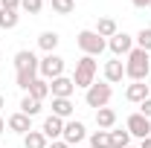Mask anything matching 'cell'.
<instances>
[{"label": "cell", "mask_w": 151, "mask_h": 148, "mask_svg": "<svg viewBox=\"0 0 151 148\" xmlns=\"http://www.w3.org/2000/svg\"><path fill=\"white\" fill-rule=\"evenodd\" d=\"M148 73H151L148 52H145V50H139V47H134L131 52H128V61H125V75H128L131 81H145Z\"/></svg>", "instance_id": "cell-1"}, {"label": "cell", "mask_w": 151, "mask_h": 148, "mask_svg": "<svg viewBox=\"0 0 151 148\" xmlns=\"http://www.w3.org/2000/svg\"><path fill=\"white\" fill-rule=\"evenodd\" d=\"M93 78H96V58L93 55L78 58V61H76V73H73V84L87 90V87L93 84Z\"/></svg>", "instance_id": "cell-2"}, {"label": "cell", "mask_w": 151, "mask_h": 148, "mask_svg": "<svg viewBox=\"0 0 151 148\" xmlns=\"http://www.w3.org/2000/svg\"><path fill=\"white\" fill-rule=\"evenodd\" d=\"M76 44L81 47V52H84V55H93V58L102 55V52H105V47H108V41H105L102 35H96L93 29H81L78 38H76Z\"/></svg>", "instance_id": "cell-3"}, {"label": "cell", "mask_w": 151, "mask_h": 148, "mask_svg": "<svg viewBox=\"0 0 151 148\" xmlns=\"http://www.w3.org/2000/svg\"><path fill=\"white\" fill-rule=\"evenodd\" d=\"M111 96H113V90H111V84H90L87 87V93H84V102H87V108H108V102H111Z\"/></svg>", "instance_id": "cell-4"}, {"label": "cell", "mask_w": 151, "mask_h": 148, "mask_svg": "<svg viewBox=\"0 0 151 148\" xmlns=\"http://www.w3.org/2000/svg\"><path fill=\"white\" fill-rule=\"evenodd\" d=\"M38 73H41V78H47V81L64 75V58L55 55V52H47V55L41 58V64H38Z\"/></svg>", "instance_id": "cell-5"}, {"label": "cell", "mask_w": 151, "mask_h": 148, "mask_svg": "<svg viewBox=\"0 0 151 148\" xmlns=\"http://www.w3.org/2000/svg\"><path fill=\"white\" fill-rule=\"evenodd\" d=\"M125 128H128V134H131V137H137V139H145V137H151V119H145L142 113H131Z\"/></svg>", "instance_id": "cell-6"}, {"label": "cell", "mask_w": 151, "mask_h": 148, "mask_svg": "<svg viewBox=\"0 0 151 148\" xmlns=\"http://www.w3.org/2000/svg\"><path fill=\"white\" fill-rule=\"evenodd\" d=\"M76 90L73 78H67V75H58V78H52L50 81V93H52V99H70Z\"/></svg>", "instance_id": "cell-7"}, {"label": "cell", "mask_w": 151, "mask_h": 148, "mask_svg": "<svg viewBox=\"0 0 151 148\" xmlns=\"http://www.w3.org/2000/svg\"><path fill=\"white\" fill-rule=\"evenodd\" d=\"M84 137H87V128H84L81 122H76V119H73V122H64V134H61V139H64L67 145H76V142H81Z\"/></svg>", "instance_id": "cell-8"}, {"label": "cell", "mask_w": 151, "mask_h": 148, "mask_svg": "<svg viewBox=\"0 0 151 148\" xmlns=\"http://www.w3.org/2000/svg\"><path fill=\"white\" fill-rule=\"evenodd\" d=\"M108 47H111L113 55H128V52L134 50V38H131V35H125V32H116V35L108 41Z\"/></svg>", "instance_id": "cell-9"}, {"label": "cell", "mask_w": 151, "mask_h": 148, "mask_svg": "<svg viewBox=\"0 0 151 148\" xmlns=\"http://www.w3.org/2000/svg\"><path fill=\"white\" fill-rule=\"evenodd\" d=\"M6 125H9V131H15V134H23V137H26V134L32 131V116H26V113H12Z\"/></svg>", "instance_id": "cell-10"}, {"label": "cell", "mask_w": 151, "mask_h": 148, "mask_svg": "<svg viewBox=\"0 0 151 148\" xmlns=\"http://www.w3.org/2000/svg\"><path fill=\"white\" fill-rule=\"evenodd\" d=\"M41 134H44L47 139H58V137L64 134V119H58V116H47V119H44Z\"/></svg>", "instance_id": "cell-11"}, {"label": "cell", "mask_w": 151, "mask_h": 148, "mask_svg": "<svg viewBox=\"0 0 151 148\" xmlns=\"http://www.w3.org/2000/svg\"><path fill=\"white\" fill-rule=\"evenodd\" d=\"M38 61L35 52H29V50H20L18 55H15V73H20V70H38Z\"/></svg>", "instance_id": "cell-12"}, {"label": "cell", "mask_w": 151, "mask_h": 148, "mask_svg": "<svg viewBox=\"0 0 151 148\" xmlns=\"http://www.w3.org/2000/svg\"><path fill=\"white\" fill-rule=\"evenodd\" d=\"M125 99H128V102H137V105H142V102L148 99V84H145V81H134V84H128Z\"/></svg>", "instance_id": "cell-13"}, {"label": "cell", "mask_w": 151, "mask_h": 148, "mask_svg": "<svg viewBox=\"0 0 151 148\" xmlns=\"http://www.w3.org/2000/svg\"><path fill=\"white\" fill-rule=\"evenodd\" d=\"M96 125H99V131H111L116 125V111L113 108H99L96 111Z\"/></svg>", "instance_id": "cell-14"}, {"label": "cell", "mask_w": 151, "mask_h": 148, "mask_svg": "<svg viewBox=\"0 0 151 148\" xmlns=\"http://www.w3.org/2000/svg\"><path fill=\"white\" fill-rule=\"evenodd\" d=\"M122 75H125V64H122V61H108V64H105V81H108V84L122 81Z\"/></svg>", "instance_id": "cell-15"}, {"label": "cell", "mask_w": 151, "mask_h": 148, "mask_svg": "<svg viewBox=\"0 0 151 148\" xmlns=\"http://www.w3.org/2000/svg\"><path fill=\"white\" fill-rule=\"evenodd\" d=\"M93 32H96V35H102V38H113L119 29H116V20H113V18H99V23H96Z\"/></svg>", "instance_id": "cell-16"}, {"label": "cell", "mask_w": 151, "mask_h": 148, "mask_svg": "<svg viewBox=\"0 0 151 148\" xmlns=\"http://www.w3.org/2000/svg\"><path fill=\"white\" fill-rule=\"evenodd\" d=\"M52 116H58V119L73 116V102L70 99H52Z\"/></svg>", "instance_id": "cell-17"}, {"label": "cell", "mask_w": 151, "mask_h": 148, "mask_svg": "<svg viewBox=\"0 0 151 148\" xmlns=\"http://www.w3.org/2000/svg\"><path fill=\"white\" fill-rule=\"evenodd\" d=\"M29 96L38 99V102H44V99L50 96V81H47V78H35L32 87H29Z\"/></svg>", "instance_id": "cell-18"}, {"label": "cell", "mask_w": 151, "mask_h": 148, "mask_svg": "<svg viewBox=\"0 0 151 148\" xmlns=\"http://www.w3.org/2000/svg\"><path fill=\"white\" fill-rule=\"evenodd\" d=\"M58 32H41V38H38V47L44 50V52H55V47H58Z\"/></svg>", "instance_id": "cell-19"}, {"label": "cell", "mask_w": 151, "mask_h": 148, "mask_svg": "<svg viewBox=\"0 0 151 148\" xmlns=\"http://www.w3.org/2000/svg\"><path fill=\"white\" fill-rule=\"evenodd\" d=\"M18 20H20V15L15 9H0V29H15Z\"/></svg>", "instance_id": "cell-20"}, {"label": "cell", "mask_w": 151, "mask_h": 148, "mask_svg": "<svg viewBox=\"0 0 151 148\" xmlns=\"http://www.w3.org/2000/svg\"><path fill=\"white\" fill-rule=\"evenodd\" d=\"M23 145L26 148H47L50 142H47V137H44L41 131H29V134L23 137Z\"/></svg>", "instance_id": "cell-21"}, {"label": "cell", "mask_w": 151, "mask_h": 148, "mask_svg": "<svg viewBox=\"0 0 151 148\" xmlns=\"http://www.w3.org/2000/svg\"><path fill=\"white\" fill-rule=\"evenodd\" d=\"M38 111H41V102H38V99H32V96L26 93V96L20 99V113H26V116H35Z\"/></svg>", "instance_id": "cell-22"}, {"label": "cell", "mask_w": 151, "mask_h": 148, "mask_svg": "<svg viewBox=\"0 0 151 148\" xmlns=\"http://www.w3.org/2000/svg\"><path fill=\"white\" fill-rule=\"evenodd\" d=\"M128 145H131L128 131H111V148H128Z\"/></svg>", "instance_id": "cell-23"}, {"label": "cell", "mask_w": 151, "mask_h": 148, "mask_svg": "<svg viewBox=\"0 0 151 148\" xmlns=\"http://www.w3.org/2000/svg\"><path fill=\"white\" fill-rule=\"evenodd\" d=\"M90 145L93 148H111V131H96L90 137Z\"/></svg>", "instance_id": "cell-24"}, {"label": "cell", "mask_w": 151, "mask_h": 148, "mask_svg": "<svg viewBox=\"0 0 151 148\" xmlns=\"http://www.w3.org/2000/svg\"><path fill=\"white\" fill-rule=\"evenodd\" d=\"M76 9V0H52V12H58V15H70Z\"/></svg>", "instance_id": "cell-25"}, {"label": "cell", "mask_w": 151, "mask_h": 148, "mask_svg": "<svg viewBox=\"0 0 151 148\" xmlns=\"http://www.w3.org/2000/svg\"><path fill=\"white\" fill-rule=\"evenodd\" d=\"M20 9H23L26 15H38V12L44 9V0H20Z\"/></svg>", "instance_id": "cell-26"}, {"label": "cell", "mask_w": 151, "mask_h": 148, "mask_svg": "<svg viewBox=\"0 0 151 148\" xmlns=\"http://www.w3.org/2000/svg\"><path fill=\"white\" fill-rule=\"evenodd\" d=\"M137 47L145 50V52H151V29H139V35H137Z\"/></svg>", "instance_id": "cell-27"}, {"label": "cell", "mask_w": 151, "mask_h": 148, "mask_svg": "<svg viewBox=\"0 0 151 148\" xmlns=\"http://www.w3.org/2000/svg\"><path fill=\"white\" fill-rule=\"evenodd\" d=\"M139 113H142L145 119H151V96L145 99V102H142V105H139Z\"/></svg>", "instance_id": "cell-28"}, {"label": "cell", "mask_w": 151, "mask_h": 148, "mask_svg": "<svg viewBox=\"0 0 151 148\" xmlns=\"http://www.w3.org/2000/svg\"><path fill=\"white\" fill-rule=\"evenodd\" d=\"M18 6H20V0H0V9H15L18 12Z\"/></svg>", "instance_id": "cell-29"}, {"label": "cell", "mask_w": 151, "mask_h": 148, "mask_svg": "<svg viewBox=\"0 0 151 148\" xmlns=\"http://www.w3.org/2000/svg\"><path fill=\"white\" fill-rule=\"evenodd\" d=\"M131 3L137 6V9H148V6H151V0H131Z\"/></svg>", "instance_id": "cell-30"}, {"label": "cell", "mask_w": 151, "mask_h": 148, "mask_svg": "<svg viewBox=\"0 0 151 148\" xmlns=\"http://www.w3.org/2000/svg\"><path fill=\"white\" fill-rule=\"evenodd\" d=\"M47 148H70V145H67L64 139H55V142H50V145H47Z\"/></svg>", "instance_id": "cell-31"}, {"label": "cell", "mask_w": 151, "mask_h": 148, "mask_svg": "<svg viewBox=\"0 0 151 148\" xmlns=\"http://www.w3.org/2000/svg\"><path fill=\"white\" fill-rule=\"evenodd\" d=\"M139 148H151V137H145V139H142V145Z\"/></svg>", "instance_id": "cell-32"}, {"label": "cell", "mask_w": 151, "mask_h": 148, "mask_svg": "<svg viewBox=\"0 0 151 148\" xmlns=\"http://www.w3.org/2000/svg\"><path fill=\"white\" fill-rule=\"evenodd\" d=\"M3 131H6V122H3V116H0V134H3Z\"/></svg>", "instance_id": "cell-33"}, {"label": "cell", "mask_w": 151, "mask_h": 148, "mask_svg": "<svg viewBox=\"0 0 151 148\" xmlns=\"http://www.w3.org/2000/svg\"><path fill=\"white\" fill-rule=\"evenodd\" d=\"M3 105H6V99H3V93H0V108H3Z\"/></svg>", "instance_id": "cell-34"}, {"label": "cell", "mask_w": 151, "mask_h": 148, "mask_svg": "<svg viewBox=\"0 0 151 148\" xmlns=\"http://www.w3.org/2000/svg\"><path fill=\"white\" fill-rule=\"evenodd\" d=\"M128 148H134V145H128Z\"/></svg>", "instance_id": "cell-35"}]
</instances>
